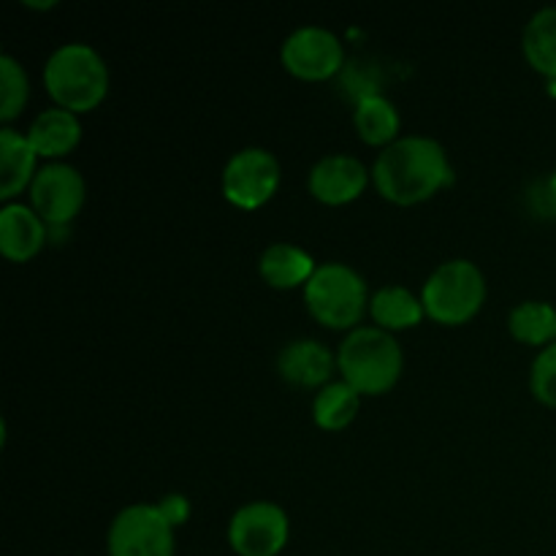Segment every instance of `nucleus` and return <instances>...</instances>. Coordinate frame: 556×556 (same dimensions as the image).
Segmentation results:
<instances>
[{
  "label": "nucleus",
  "instance_id": "20e7f679",
  "mask_svg": "<svg viewBox=\"0 0 556 556\" xmlns=\"http://www.w3.org/2000/svg\"><path fill=\"white\" fill-rule=\"evenodd\" d=\"M367 280L353 266L340 261L318 264L313 280L304 286V304L307 313L320 326L334 331L358 329L364 315L369 313Z\"/></svg>",
  "mask_w": 556,
  "mask_h": 556
},
{
  "label": "nucleus",
  "instance_id": "aec40b11",
  "mask_svg": "<svg viewBox=\"0 0 556 556\" xmlns=\"http://www.w3.org/2000/svg\"><path fill=\"white\" fill-rule=\"evenodd\" d=\"M521 52L538 74L556 81V5L538 9L521 33Z\"/></svg>",
  "mask_w": 556,
  "mask_h": 556
},
{
  "label": "nucleus",
  "instance_id": "f3484780",
  "mask_svg": "<svg viewBox=\"0 0 556 556\" xmlns=\"http://www.w3.org/2000/svg\"><path fill=\"white\" fill-rule=\"evenodd\" d=\"M369 318L378 329L394 334V331L416 329L427 318V309H424L421 293H413L405 286H383L369 299Z\"/></svg>",
  "mask_w": 556,
  "mask_h": 556
},
{
  "label": "nucleus",
  "instance_id": "423d86ee",
  "mask_svg": "<svg viewBox=\"0 0 556 556\" xmlns=\"http://www.w3.org/2000/svg\"><path fill=\"white\" fill-rule=\"evenodd\" d=\"M282 182V168L275 152L264 147H242L226 161L220 190L228 204L253 212L269 204Z\"/></svg>",
  "mask_w": 556,
  "mask_h": 556
},
{
  "label": "nucleus",
  "instance_id": "9d476101",
  "mask_svg": "<svg viewBox=\"0 0 556 556\" xmlns=\"http://www.w3.org/2000/svg\"><path fill=\"white\" fill-rule=\"evenodd\" d=\"M282 68L302 81H326L345 68V47L320 25L296 27L280 47Z\"/></svg>",
  "mask_w": 556,
  "mask_h": 556
},
{
  "label": "nucleus",
  "instance_id": "f257e3e1",
  "mask_svg": "<svg viewBox=\"0 0 556 556\" xmlns=\"http://www.w3.org/2000/svg\"><path fill=\"white\" fill-rule=\"evenodd\" d=\"M454 182V166L432 136H400L378 152L372 163V185L396 206H416L434 199Z\"/></svg>",
  "mask_w": 556,
  "mask_h": 556
},
{
  "label": "nucleus",
  "instance_id": "a211bd4d",
  "mask_svg": "<svg viewBox=\"0 0 556 556\" xmlns=\"http://www.w3.org/2000/svg\"><path fill=\"white\" fill-rule=\"evenodd\" d=\"M353 125H356L358 136H362L364 144L380 147L386 150L389 144H394L400 139L402 117L396 112L394 101H389L380 92H367L356 101L353 109Z\"/></svg>",
  "mask_w": 556,
  "mask_h": 556
},
{
  "label": "nucleus",
  "instance_id": "ddd939ff",
  "mask_svg": "<svg viewBox=\"0 0 556 556\" xmlns=\"http://www.w3.org/2000/svg\"><path fill=\"white\" fill-rule=\"evenodd\" d=\"M334 369L337 356H331L324 342L309 340V337L288 342L277 356V372L296 389H324L326 383H331L329 378Z\"/></svg>",
  "mask_w": 556,
  "mask_h": 556
},
{
  "label": "nucleus",
  "instance_id": "0eeeda50",
  "mask_svg": "<svg viewBox=\"0 0 556 556\" xmlns=\"http://www.w3.org/2000/svg\"><path fill=\"white\" fill-rule=\"evenodd\" d=\"M109 556H174V527L157 505L136 503L114 516L106 535Z\"/></svg>",
  "mask_w": 556,
  "mask_h": 556
},
{
  "label": "nucleus",
  "instance_id": "39448f33",
  "mask_svg": "<svg viewBox=\"0 0 556 556\" xmlns=\"http://www.w3.org/2000/svg\"><path fill=\"white\" fill-rule=\"evenodd\" d=\"M427 318L440 326H462L481 313L486 302V277L467 258L443 261L421 288Z\"/></svg>",
  "mask_w": 556,
  "mask_h": 556
},
{
  "label": "nucleus",
  "instance_id": "f8f14e48",
  "mask_svg": "<svg viewBox=\"0 0 556 556\" xmlns=\"http://www.w3.org/2000/svg\"><path fill=\"white\" fill-rule=\"evenodd\" d=\"M49 239V226L38 217L33 206L11 201L0 210V253L11 264H27L43 250Z\"/></svg>",
  "mask_w": 556,
  "mask_h": 556
},
{
  "label": "nucleus",
  "instance_id": "9b49d317",
  "mask_svg": "<svg viewBox=\"0 0 556 556\" xmlns=\"http://www.w3.org/2000/svg\"><path fill=\"white\" fill-rule=\"evenodd\" d=\"M372 172L348 152H331L324 155L313 168H309V193L315 201L326 206H345L362 199L367 190Z\"/></svg>",
  "mask_w": 556,
  "mask_h": 556
},
{
  "label": "nucleus",
  "instance_id": "dca6fc26",
  "mask_svg": "<svg viewBox=\"0 0 556 556\" xmlns=\"http://www.w3.org/2000/svg\"><path fill=\"white\" fill-rule=\"evenodd\" d=\"M315 269H318V264H315L313 255L293 242H271L258 258L261 277H264L266 286L277 288V291L304 288L313 280Z\"/></svg>",
  "mask_w": 556,
  "mask_h": 556
},
{
  "label": "nucleus",
  "instance_id": "b1692460",
  "mask_svg": "<svg viewBox=\"0 0 556 556\" xmlns=\"http://www.w3.org/2000/svg\"><path fill=\"white\" fill-rule=\"evenodd\" d=\"M157 510L163 514V519L168 521V525L177 530V527H182L185 521H188L190 516V503L188 497H182V494H166V497L161 500V503H155Z\"/></svg>",
  "mask_w": 556,
  "mask_h": 556
},
{
  "label": "nucleus",
  "instance_id": "6e6552de",
  "mask_svg": "<svg viewBox=\"0 0 556 556\" xmlns=\"http://www.w3.org/2000/svg\"><path fill=\"white\" fill-rule=\"evenodd\" d=\"M291 521L277 503L253 500L228 521V546L237 556H277L288 546Z\"/></svg>",
  "mask_w": 556,
  "mask_h": 556
},
{
  "label": "nucleus",
  "instance_id": "7ed1b4c3",
  "mask_svg": "<svg viewBox=\"0 0 556 556\" xmlns=\"http://www.w3.org/2000/svg\"><path fill=\"white\" fill-rule=\"evenodd\" d=\"M337 369L362 396H383L400 383L405 356L391 331L358 326L348 331L337 351Z\"/></svg>",
  "mask_w": 556,
  "mask_h": 556
},
{
  "label": "nucleus",
  "instance_id": "f03ea898",
  "mask_svg": "<svg viewBox=\"0 0 556 556\" xmlns=\"http://www.w3.org/2000/svg\"><path fill=\"white\" fill-rule=\"evenodd\" d=\"M43 87L54 106L74 114L92 112L109 96V65L92 43H63L47 58Z\"/></svg>",
  "mask_w": 556,
  "mask_h": 556
},
{
  "label": "nucleus",
  "instance_id": "393cba45",
  "mask_svg": "<svg viewBox=\"0 0 556 556\" xmlns=\"http://www.w3.org/2000/svg\"><path fill=\"white\" fill-rule=\"evenodd\" d=\"M548 190H552V195L556 199V172L552 174V179H548Z\"/></svg>",
  "mask_w": 556,
  "mask_h": 556
},
{
  "label": "nucleus",
  "instance_id": "1a4fd4ad",
  "mask_svg": "<svg viewBox=\"0 0 556 556\" xmlns=\"http://www.w3.org/2000/svg\"><path fill=\"white\" fill-rule=\"evenodd\" d=\"M30 206L49 228H65L76 220L87 201V185L71 163H47L30 182Z\"/></svg>",
  "mask_w": 556,
  "mask_h": 556
},
{
  "label": "nucleus",
  "instance_id": "2eb2a0df",
  "mask_svg": "<svg viewBox=\"0 0 556 556\" xmlns=\"http://www.w3.org/2000/svg\"><path fill=\"white\" fill-rule=\"evenodd\" d=\"M38 174V155L22 130L3 125L0 130V199L5 204L16 199Z\"/></svg>",
  "mask_w": 556,
  "mask_h": 556
},
{
  "label": "nucleus",
  "instance_id": "4be33fe9",
  "mask_svg": "<svg viewBox=\"0 0 556 556\" xmlns=\"http://www.w3.org/2000/svg\"><path fill=\"white\" fill-rule=\"evenodd\" d=\"M30 98V79L14 54H0V119L5 125L22 114Z\"/></svg>",
  "mask_w": 556,
  "mask_h": 556
},
{
  "label": "nucleus",
  "instance_id": "4468645a",
  "mask_svg": "<svg viewBox=\"0 0 556 556\" xmlns=\"http://www.w3.org/2000/svg\"><path fill=\"white\" fill-rule=\"evenodd\" d=\"M27 139H30L38 157L58 163L60 157L74 152L76 144L81 141L79 114L60 106L43 109L41 114H36L30 128H27Z\"/></svg>",
  "mask_w": 556,
  "mask_h": 556
},
{
  "label": "nucleus",
  "instance_id": "5701e85b",
  "mask_svg": "<svg viewBox=\"0 0 556 556\" xmlns=\"http://www.w3.org/2000/svg\"><path fill=\"white\" fill-rule=\"evenodd\" d=\"M530 391L541 405L556 407V342L543 348L532 362Z\"/></svg>",
  "mask_w": 556,
  "mask_h": 556
},
{
  "label": "nucleus",
  "instance_id": "6ab92c4d",
  "mask_svg": "<svg viewBox=\"0 0 556 556\" xmlns=\"http://www.w3.org/2000/svg\"><path fill=\"white\" fill-rule=\"evenodd\" d=\"M362 410V394L345 380H331L318 389L313 400V418L324 432H342L356 421Z\"/></svg>",
  "mask_w": 556,
  "mask_h": 556
},
{
  "label": "nucleus",
  "instance_id": "412c9836",
  "mask_svg": "<svg viewBox=\"0 0 556 556\" xmlns=\"http://www.w3.org/2000/svg\"><path fill=\"white\" fill-rule=\"evenodd\" d=\"M508 329L516 342L535 348H548L556 342V307L541 299H527L516 304L508 315Z\"/></svg>",
  "mask_w": 556,
  "mask_h": 556
}]
</instances>
